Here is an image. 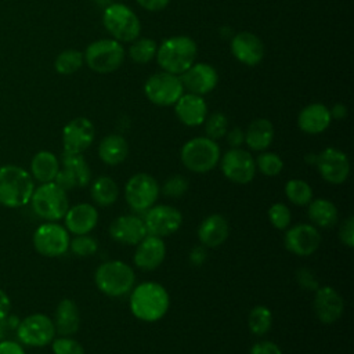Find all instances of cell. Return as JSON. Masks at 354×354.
Listing matches in <instances>:
<instances>
[{
	"label": "cell",
	"mask_w": 354,
	"mask_h": 354,
	"mask_svg": "<svg viewBox=\"0 0 354 354\" xmlns=\"http://www.w3.org/2000/svg\"><path fill=\"white\" fill-rule=\"evenodd\" d=\"M169 1L170 0H137V3L148 11H160L169 4Z\"/></svg>",
	"instance_id": "f907efd6"
},
{
	"label": "cell",
	"mask_w": 354,
	"mask_h": 354,
	"mask_svg": "<svg viewBox=\"0 0 354 354\" xmlns=\"http://www.w3.org/2000/svg\"><path fill=\"white\" fill-rule=\"evenodd\" d=\"M55 332L61 336H72L79 330L80 313L77 304L72 299H62L54 313Z\"/></svg>",
	"instance_id": "83f0119b"
},
{
	"label": "cell",
	"mask_w": 354,
	"mask_h": 354,
	"mask_svg": "<svg viewBox=\"0 0 354 354\" xmlns=\"http://www.w3.org/2000/svg\"><path fill=\"white\" fill-rule=\"evenodd\" d=\"M180 158L185 169L192 173L205 174L220 162V147L207 137H195L183 145Z\"/></svg>",
	"instance_id": "8992f818"
},
{
	"label": "cell",
	"mask_w": 354,
	"mask_h": 354,
	"mask_svg": "<svg viewBox=\"0 0 354 354\" xmlns=\"http://www.w3.org/2000/svg\"><path fill=\"white\" fill-rule=\"evenodd\" d=\"M94 282L100 292L111 297H120L134 288L136 274L133 268L120 260H109L100 264L94 274Z\"/></svg>",
	"instance_id": "277c9868"
},
{
	"label": "cell",
	"mask_w": 354,
	"mask_h": 354,
	"mask_svg": "<svg viewBox=\"0 0 354 354\" xmlns=\"http://www.w3.org/2000/svg\"><path fill=\"white\" fill-rule=\"evenodd\" d=\"M308 218L317 228H330L337 223L339 212L333 202L318 198L308 203Z\"/></svg>",
	"instance_id": "1f68e13d"
},
{
	"label": "cell",
	"mask_w": 354,
	"mask_h": 354,
	"mask_svg": "<svg viewBox=\"0 0 354 354\" xmlns=\"http://www.w3.org/2000/svg\"><path fill=\"white\" fill-rule=\"evenodd\" d=\"M198 47L188 36H173L162 41L156 48V61L163 72L171 75L184 73L195 64Z\"/></svg>",
	"instance_id": "3957f363"
},
{
	"label": "cell",
	"mask_w": 354,
	"mask_h": 354,
	"mask_svg": "<svg viewBox=\"0 0 354 354\" xmlns=\"http://www.w3.org/2000/svg\"><path fill=\"white\" fill-rule=\"evenodd\" d=\"M230 225L223 214L214 213L203 218L198 228V238L206 248H217L227 241Z\"/></svg>",
	"instance_id": "484cf974"
},
{
	"label": "cell",
	"mask_w": 354,
	"mask_h": 354,
	"mask_svg": "<svg viewBox=\"0 0 354 354\" xmlns=\"http://www.w3.org/2000/svg\"><path fill=\"white\" fill-rule=\"evenodd\" d=\"M91 180L90 166L82 153H62L55 183L65 191L83 188Z\"/></svg>",
	"instance_id": "4fadbf2b"
},
{
	"label": "cell",
	"mask_w": 354,
	"mask_h": 354,
	"mask_svg": "<svg viewBox=\"0 0 354 354\" xmlns=\"http://www.w3.org/2000/svg\"><path fill=\"white\" fill-rule=\"evenodd\" d=\"M129 153V144L120 134L105 136L98 145V156L108 166H116L124 162Z\"/></svg>",
	"instance_id": "f1b7e54d"
},
{
	"label": "cell",
	"mask_w": 354,
	"mask_h": 354,
	"mask_svg": "<svg viewBox=\"0 0 354 354\" xmlns=\"http://www.w3.org/2000/svg\"><path fill=\"white\" fill-rule=\"evenodd\" d=\"M285 195L296 206H306L313 199V188L301 178H290L285 184Z\"/></svg>",
	"instance_id": "836d02e7"
},
{
	"label": "cell",
	"mask_w": 354,
	"mask_h": 354,
	"mask_svg": "<svg viewBox=\"0 0 354 354\" xmlns=\"http://www.w3.org/2000/svg\"><path fill=\"white\" fill-rule=\"evenodd\" d=\"M105 29L116 41L129 43L138 37L141 25L138 17L124 4L115 3L105 8L102 15Z\"/></svg>",
	"instance_id": "52a82bcc"
},
{
	"label": "cell",
	"mask_w": 354,
	"mask_h": 354,
	"mask_svg": "<svg viewBox=\"0 0 354 354\" xmlns=\"http://www.w3.org/2000/svg\"><path fill=\"white\" fill-rule=\"evenodd\" d=\"M64 223L68 232L75 235L88 234L98 223V212L90 203H77L66 210Z\"/></svg>",
	"instance_id": "cb8c5ba5"
},
{
	"label": "cell",
	"mask_w": 354,
	"mask_h": 354,
	"mask_svg": "<svg viewBox=\"0 0 354 354\" xmlns=\"http://www.w3.org/2000/svg\"><path fill=\"white\" fill-rule=\"evenodd\" d=\"M156 48V43L152 39L144 37L133 40V44L129 48V55L137 64H147L155 57Z\"/></svg>",
	"instance_id": "8d00e7d4"
},
{
	"label": "cell",
	"mask_w": 354,
	"mask_h": 354,
	"mask_svg": "<svg viewBox=\"0 0 354 354\" xmlns=\"http://www.w3.org/2000/svg\"><path fill=\"white\" fill-rule=\"evenodd\" d=\"M11 311V300L8 295L0 289V321H6Z\"/></svg>",
	"instance_id": "681fc988"
},
{
	"label": "cell",
	"mask_w": 354,
	"mask_h": 354,
	"mask_svg": "<svg viewBox=\"0 0 354 354\" xmlns=\"http://www.w3.org/2000/svg\"><path fill=\"white\" fill-rule=\"evenodd\" d=\"M109 235L119 243L137 245L147 235V228L141 217L123 214L111 223Z\"/></svg>",
	"instance_id": "7402d4cb"
},
{
	"label": "cell",
	"mask_w": 354,
	"mask_h": 354,
	"mask_svg": "<svg viewBox=\"0 0 354 354\" xmlns=\"http://www.w3.org/2000/svg\"><path fill=\"white\" fill-rule=\"evenodd\" d=\"M321 234L313 224L301 223L286 228L283 236L285 248L296 256H310L315 253L321 245Z\"/></svg>",
	"instance_id": "e0dca14e"
},
{
	"label": "cell",
	"mask_w": 354,
	"mask_h": 354,
	"mask_svg": "<svg viewBox=\"0 0 354 354\" xmlns=\"http://www.w3.org/2000/svg\"><path fill=\"white\" fill-rule=\"evenodd\" d=\"M90 194L95 205L101 207H106L116 202L119 196V187L113 178L108 176H102L93 181L90 187Z\"/></svg>",
	"instance_id": "d6a6232c"
},
{
	"label": "cell",
	"mask_w": 354,
	"mask_h": 354,
	"mask_svg": "<svg viewBox=\"0 0 354 354\" xmlns=\"http://www.w3.org/2000/svg\"><path fill=\"white\" fill-rule=\"evenodd\" d=\"M329 112H330V118L336 119V120H342V119H344L347 116V108L342 102L335 104L332 106V109H329Z\"/></svg>",
	"instance_id": "f5cc1de1"
},
{
	"label": "cell",
	"mask_w": 354,
	"mask_h": 354,
	"mask_svg": "<svg viewBox=\"0 0 354 354\" xmlns=\"http://www.w3.org/2000/svg\"><path fill=\"white\" fill-rule=\"evenodd\" d=\"M339 238L347 248L354 246V217L353 216H348L342 221L339 227Z\"/></svg>",
	"instance_id": "ee69618b"
},
{
	"label": "cell",
	"mask_w": 354,
	"mask_h": 354,
	"mask_svg": "<svg viewBox=\"0 0 354 354\" xmlns=\"http://www.w3.org/2000/svg\"><path fill=\"white\" fill-rule=\"evenodd\" d=\"M51 350L54 354H84L83 346L68 336L54 337L51 342Z\"/></svg>",
	"instance_id": "7bdbcfd3"
},
{
	"label": "cell",
	"mask_w": 354,
	"mask_h": 354,
	"mask_svg": "<svg viewBox=\"0 0 354 354\" xmlns=\"http://www.w3.org/2000/svg\"><path fill=\"white\" fill-rule=\"evenodd\" d=\"M174 111L178 120L189 127L199 126L207 116V105L202 95L198 94H183L174 104Z\"/></svg>",
	"instance_id": "d4e9b609"
},
{
	"label": "cell",
	"mask_w": 354,
	"mask_h": 354,
	"mask_svg": "<svg viewBox=\"0 0 354 354\" xmlns=\"http://www.w3.org/2000/svg\"><path fill=\"white\" fill-rule=\"evenodd\" d=\"M297 282L300 286L308 290H317L318 289V282L311 270L308 268H300L297 270Z\"/></svg>",
	"instance_id": "f6af8a7d"
},
{
	"label": "cell",
	"mask_w": 354,
	"mask_h": 354,
	"mask_svg": "<svg viewBox=\"0 0 354 354\" xmlns=\"http://www.w3.org/2000/svg\"><path fill=\"white\" fill-rule=\"evenodd\" d=\"M84 57L83 53L69 48L61 51L54 62V68L59 75H72L76 71H79L83 65Z\"/></svg>",
	"instance_id": "d590c367"
},
{
	"label": "cell",
	"mask_w": 354,
	"mask_h": 354,
	"mask_svg": "<svg viewBox=\"0 0 354 354\" xmlns=\"http://www.w3.org/2000/svg\"><path fill=\"white\" fill-rule=\"evenodd\" d=\"M274 126L268 119H254L245 131V142L252 151L267 149L274 140Z\"/></svg>",
	"instance_id": "f546056e"
},
{
	"label": "cell",
	"mask_w": 354,
	"mask_h": 354,
	"mask_svg": "<svg viewBox=\"0 0 354 354\" xmlns=\"http://www.w3.org/2000/svg\"><path fill=\"white\" fill-rule=\"evenodd\" d=\"M166 257L165 241L155 235H145L136 248L133 261L137 268L151 271L158 268Z\"/></svg>",
	"instance_id": "44dd1931"
},
{
	"label": "cell",
	"mask_w": 354,
	"mask_h": 354,
	"mask_svg": "<svg viewBox=\"0 0 354 354\" xmlns=\"http://www.w3.org/2000/svg\"><path fill=\"white\" fill-rule=\"evenodd\" d=\"M160 188L155 177L147 173L131 176L124 185V198L127 205L136 212H147L159 196Z\"/></svg>",
	"instance_id": "9c48e42d"
},
{
	"label": "cell",
	"mask_w": 354,
	"mask_h": 354,
	"mask_svg": "<svg viewBox=\"0 0 354 354\" xmlns=\"http://www.w3.org/2000/svg\"><path fill=\"white\" fill-rule=\"evenodd\" d=\"M249 354H282L278 344L270 340H261L252 346Z\"/></svg>",
	"instance_id": "bcb514c9"
},
{
	"label": "cell",
	"mask_w": 354,
	"mask_h": 354,
	"mask_svg": "<svg viewBox=\"0 0 354 354\" xmlns=\"http://www.w3.org/2000/svg\"><path fill=\"white\" fill-rule=\"evenodd\" d=\"M142 220L148 235L163 238L174 234L181 227L183 214L173 206L156 205L147 210Z\"/></svg>",
	"instance_id": "9a60e30c"
},
{
	"label": "cell",
	"mask_w": 354,
	"mask_h": 354,
	"mask_svg": "<svg viewBox=\"0 0 354 354\" xmlns=\"http://www.w3.org/2000/svg\"><path fill=\"white\" fill-rule=\"evenodd\" d=\"M321 177L329 184H343L350 174V160L347 155L337 148H325L317 155L314 165Z\"/></svg>",
	"instance_id": "2e32d148"
},
{
	"label": "cell",
	"mask_w": 354,
	"mask_h": 354,
	"mask_svg": "<svg viewBox=\"0 0 354 354\" xmlns=\"http://www.w3.org/2000/svg\"><path fill=\"white\" fill-rule=\"evenodd\" d=\"M231 53L242 64L254 66L264 57V46L260 37L250 32H239L231 40Z\"/></svg>",
	"instance_id": "603a6c76"
},
{
	"label": "cell",
	"mask_w": 354,
	"mask_h": 354,
	"mask_svg": "<svg viewBox=\"0 0 354 354\" xmlns=\"http://www.w3.org/2000/svg\"><path fill=\"white\" fill-rule=\"evenodd\" d=\"M183 90L184 87L180 77L167 72H158L151 75L144 84V93L147 98L159 106L174 105L183 95Z\"/></svg>",
	"instance_id": "7c38bea8"
},
{
	"label": "cell",
	"mask_w": 354,
	"mask_h": 354,
	"mask_svg": "<svg viewBox=\"0 0 354 354\" xmlns=\"http://www.w3.org/2000/svg\"><path fill=\"white\" fill-rule=\"evenodd\" d=\"M223 174L235 184H249L256 174V162L250 152L242 148H231L221 158Z\"/></svg>",
	"instance_id": "5bb4252c"
},
{
	"label": "cell",
	"mask_w": 354,
	"mask_h": 354,
	"mask_svg": "<svg viewBox=\"0 0 354 354\" xmlns=\"http://www.w3.org/2000/svg\"><path fill=\"white\" fill-rule=\"evenodd\" d=\"M332 122L329 109L319 102L304 106L297 118L299 129L307 134H319L325 131Z\"/></svg>",
	"instance_id": "4316f807"
},
{
	"label": "cell",
	"mask_w": 354,
	"mask_h": 354,
	"mask_svg": "<svg viewBox=\"0 0 354 354\" xmlns=\"http://www.w3.org/2000/svg\"><path fill=\"white\" fill-rule=\"evenodd\" d=\"M69 249L72 250L73 254L79 257H86V256L94 254L98 250V242L94 236H90L87 234L76 235L69 242Z\"/></svg>",
	"instance_id": "ab89813d"
},
{
	"label": "cell",
	"mask_w": 354,
	"mask_h": 354,
	"mask_svg": "<svg viewBox=\"0 0 354 354\" xmlns=\"http://www.w3.org/2000/svg\"><path fill=\"white\" fill-rule=\"evenodd\" d=\"M188 178L181 174H174L165 180L160 191L167 198H181L188 191Z\"/></svg>",
	"instance_id": "b9f144b4"
},
{
	"label": "cell",
	"mask_w": 354,
	"mask_h": 354,
	"mask_svg": "<svg viewBox=\"0 0 354 354\" xmlns=\"http://www.w3.org/2000/svg\"><path fill=\"white\" fill-rule=\"evenodd\" d=\"M313 307L322 324H333L343 315L344 300L335 288L322 286L315 290Z\"/></svg>",
	"instance_id": "d6986e66"
},
{
	"label": "cell",
	"mask_w": 354,
	"mask_h": 354,
	"mask_svg": "<svg viewBox=\"0 0 354 354\" xmlns=\"http://www.w3.org/2000/svg\"><path fill=\"white\" fill-rule=\"evenodd\" d=\"M33 246L37 253L46 257H58L69 249V232L55 221L40 224L33 232Z\"/></svg>",
	"instance_id": "8fae6325"
},
{
	"label": "cell",
	"mask_w": 354,
	"mask_h": 354,
	"mask_svg": "<svg viewBox=\"0 0 354 354\" xmlns=\"http://www.w3.org/2000/svg\"><path fill=\"white\" fill-rule=\"evenodd\" d=\"M0 354H26V353L18 342L6 339L0 342Z\"/></svg>",
	"instance_id": "c3c4849f"
},
{
	"label": "cell",
	"mask_w": 354,
	"mask_h": 354,
	"mask_svg": "<svg viewBox=\"0 0 354 354\" xmlns=\"http://www.w3.org/2000/svg\"><path fill=\"white\" fill-rule=\"evenodd\" d=\"M180 80L183 83V87L188 88L189 93L203 95L210 93L216 87L218 76L212 65L198 62L192 64L184 73H181Z\"/></svg>",
	"instance_id": "ffe728a7"
},
{
	"label": "cell",
	"mask_w": 354,
	"mask_h": 354,
	"mask_svg": "<svg viewBox=\"0 0 354 354\" xmlns=\"http://www.w3.org/2000/svg\"><path fill=\"white\" fill-rule=\"evenodd\" d=\"M17 337L21 343L30 347L47 346L55 337L54 322L43 313L30 314L18 322Z\"/></svg>",
	"instance_id": "30bf717a"
},
{
	"label": "cell",
	"mask_w": 354,
	"mask_h": 354,
	"mask_svg": "<svg viewBox=\"0 0 354 354\" xmlns=\"http://www.w3.org/2000/svg\"><path fill=\"white\" fill-rule=\"evenodd\" d=\"M254 162H256V167L264 176H268V177L278 176L283 169L282 158L274 152H263L257 156Z\"/></svg>",
	"instance_id": "f35d334b"
},
{
	"label": "cell",
	"mask_w": 354,
	"mask_h": 354,
	"mask_svg": "<svg viewBox=\"0 0 354 354\" xmlns=\"http://www.w3.org/2000/svg\"><path fill=\"white\" fill-rule=\"evenodd\" d=\"M29 202L32 203L33 212L46 221H58L64 218L69 209L66 191L55 181L43 183L35 188Z\"/></svg>",
	"instance_id": "5b68a950"
},
{
	"label": "cell",
	"mask_w": 354,
	"mask_h": 354,
	"mask_svg": "<svg viewBox=\"0 0 354 354\" xmlns=\"http://www.w3.org/2000/svg\"><path fill=\"white\" fill-rule=\"evenodd\" d=\"M315 160H317V155H314V153H311V155H307V156H306V162H307V163L315 165Z\"/></svg>",
	"instance_id": "db71d44e"
},
{
	"label": "cell",
	"mask_w": 354,
	"mask_h": 354,
	"mask_svg": "<svg viewBox=\"0 0 354 354\" xmlns=\"http://www.w3.org/2000/svg\"><path fill=\"white\" fill-rule=\"evenodd\" d=\"M35 191L33 177L28 170L15 165L0 167V205L17 209L29 203Z\"/></svg>",
	"instance_id": "7a4b0ae2"
},
{
	"label": "cell",
	"mask_w": 354,
	"mask_h": 354,
	"mask_svg": "<svg viewBox=\"0 0 354 354\" xmlns=\"http://www.w3.org/2000/svg\"><path fill=\"white\" fill-rule=\"evenodd\" d=\"M189 260L192 264H202L205 260H206V252H205V248L202 246H195L191 253H189Z\"/></svg>",
	"instance_id": "816d5d0a"
},
{
	"label": "cell",
	"mask_w": 354,
	"mask_h": 354,
	"mask_svg": "<svg viewBox=\"0 0 354 354\" xmlns=\"http://www.w3.org/2000/svg\"><path fill=\"white\" fill-rule=\"evenodd\" d=\"M249 329L256 336L266 335L272 325V313L266 306H254L248 318Z\"/></svg>",
	"instance_id": "e575fe53"
},
{
	"label": "cell",
	"mask_w": 354,
	"mask_h": 354,
	"mask_svg": "<svg viewBox=\"0 0 354 354\" xmlns=\"http://www.w3.org/2000/svg\"><path fill=\"white\" fill-rule=\"evenodd\" d=\"M83 57L88 68L94 72L111 73L122 65L124 59V50L116 40L101 39L88 44Z\"/></svg>",
	"instance_id": "ba28073f"
},
{
	"label": "cell",
	"mask_w": 354,
	"mask_h": 354,
	"mask_svg": "<svg viewBox=\"0 0 354 354\" xmlns=\"http://www.w3.org/2000/svg\"><path fill=\"white\" fill-rule=\"evenodd\" d=\"M228 130V119L221 112H213L205 119V133L210 140H218L225 136Z\"/></svg>",
	"instance_id": "74e56055"
},
{
	"label": "cell",
	"mask_w": 354,
	"mask_h": 354,
	"mask_svg": "<svg viewBox=\"0 0 354 354\" xmlns=\"http://www.w3.org/2000/svg\"><path fill=\"white\" fill-rule=\"evenodd\" d=\"M95 129L90 119L79 116L68 122L62 130L65 153H83L94 141Z\"/></svg>",
	"instance_id": "ac0fdd59"
},
{
	"label": "cell",
	"mask_w": 354,
	"mask_h": 354,
	"mask_svg": "<svg viewBox=\"0 0 354 354\" xmlns=\"http://www.w3.org/2000/svg\"><path fill=\"white\" fill-rule=\"evenodd\" d=\"M268 220L274 228L283 231L289 227L290 220H292L290 209L282 202L274 203L268 209Z\"/></svg>",
	"instance_id": "60d3db41"
},
{
	"label": "cell",
	"mask_w": 354,
	"mask_h": 354,
	"mask_svg": "<svg viewBox=\"0 0 354 354\" xmlns=\"http://www.w3.org/2000/svg\"><path fill=\"white\" fill-rule=\"evenodd\" d=\"M170 297L165 286L158 282L147 281L131 289L130 311L144 321L155 322L163 318L169 310Z\"/></svg>",
	"instance_id": "6da1fadb"
},
{
	"label": "cell",
	"mask_w": 354,
	"mask_h": 354,
	"mask_svg": "<svg viewBox=\"0 0 354 354\" xmlns=\"http://www.w3.org/2000/svg\"><path fill=\"white\" fill-rule=\"evenodd\" d=\"M59 171V160L50 151H39L30 160V176L39 183L54 181Z\"/></svg>",
	"instance_id": "4dcf8cb0"
},
{
	"label": "cell",
	"mask_w": 354,
	"mask_h": 354,
	"mask_svg": "<svg viewBox=\"0 0 354 354\" xmlns=\"http://www.w3.org/2000/svg\"><path fill=\"white\" fill-rule=\"evenodd\" d=\"M225 136H227V142L231 148H239L245 142V133L238 126L227 130Z\"/></svg>",
	"instance_id": "7dc6e473"
}]
</instances>
